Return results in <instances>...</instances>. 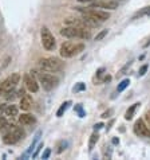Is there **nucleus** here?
I'll return each mask as SVG.
<instances>
[{
	"instance_id": "f257e3e1",
	"label": "nucleus",
	"mask_w": 150,
	"mask_h": 160,
	"mask_svg": "<svg viewBox=\"0 0 150 160\" xmlns=\"http://www.w3.org/2000/svg\"><path fill=\"white\" fill-rule=\"evenodd\" d=\"M61 34L69 39H90L91 38V30L87 27H78V26H67L61 30Z\"/></svg>"
},
{
	"instance_id": "f03ea898",
	"label": "nucleus",
	"mask_w": 150,
	"mask_h": 160,
	"mask_svg": "<svg viewBox=\"0 0 150 160\" xmlns=\"http://www.w3.org/2000/svg\"><path fill=\"white\" fill-rule=\"evenodd\" d=\"M39 66L42 70L44 71H48V73H56V71H61L64 67V62H62L59 58H55V57H48V58H43L39 61Z\"/></svg>"
},
{
	"instance_id": "7ed1b4c3",
	"label": "nucleus",
	"mask_w": 150,
	"mask_h": 160,
	"mask_svg": "<svg viewBox=\"0 0 150 160\" xmlns=\"http://www.w3.org/2000/svg\"><path fill=\"white\" fill-rule=\"evenodd\" d=\"M84 50V44L83 43H72V42H64L61 46V57L63 58H71L74 55H78Z\"/></svg>"
},
{
	"instance_id": "20e7f679",
	"label": "nucleus",
	"mask_w": 150,
	"mask_h": 160,
	"mask_svg": "<svg viewBox=\"0 0 150 160\" xmlns=\"http://www.w3.org/2000/svg\"><path fill=\"white\" fill-rule=\"evenodd\" d=\"M35 73H36V78L39 79V82L42 84V86H43L44 90L50 92V90H52L54 87L58 86V82H59L58 77L46 73L44 70L43 71H35Z\"/></svg>"
},
{
	"instance_id": "39448f33",
	"label": "nucleus",
	"mask_w": 150,
	"mask_h": 160,
	"mask_svg": "<svg viewBox=\"0 0 150 160\" xmlns=\"http://www.w3.org/2000/svg\"><path fill=\"white\" fill-rule=\"evenodd\" d=\"M24 129L20 128V127H15L11 125V128H8V132L4 135L3 137V143L7 144V145H11V144L17 143L20 139L24 137Z\"/></svg>"
},
{
	"instance_id": "423d86ee",
	"label": "nucleus",
	"mask_w": 150,
	"mask_h": 160,
	"mask_svg": "<svg viewBox=\"0 0 150 160\" xmlns=\"http://www.w3.org/2000/svg\"><path fill=\"white\" fill-rule=\"evenodd\" d=\"M76 11L82 12L83 15H89V16L91 17H95L97 20H99L102 23V22L107 20L110 17V14L107 11H103V9H97L95 7H89V8H82V7H76Z\"/></svg>"
},
{
	"instance_id": "0eeeda50",
	"label": "nucleus",
	"mask_w": 150,
	"mask_h": 160,
	"mask_svg": "<svg viewBox=\"0 0 150 160\" xmlns=\"http://www.w3.org/2000/svg\"><path fill=\"white\" fill-rule=\"evenodd\" d=\"M19 81H20V74H17V73L11 74L8 78L4 79V81L0 84V86H1V93L3 94L11 93L15 87H16V85L19 84Z\"/></svg>"
},
{
	"instance_id": "6e6552de",
	"label": "nucleus",
	"mask_w": 150,
	"mask_h": 160,
	"mask_svg": "<svg viewBox=\"0 0 150 160\" xmlns=\"http://www.w3.org/2000/svg\"><path fill=\"white\" fill-rule=\"evenodd\" d=\"M40 36H42V44H43L44 49L48 50V51H51V50L55 49V44H56V42H55L54 35L51 34V31H50L47 27H42Z\"/></svg>"
},
{
	"instance_id": "1a4fd4ad",
	"label": "nucleus",
	"mask_w": 150,
	"mask_h": 160,
	"mask_svg": "<svg viewBox=\"0 0 150 160\" xmlns=\"http://www.w3.org/2000/svg\"><path fill=\"white\" fill-rule=\"evenodd\" d=\"M134 133L138 136H147L150 137V127L145 124L144 120H137L134 124Z\"/></svg>"
},
{
	"instance_id": "9d476101",
	"label": "nucleus",
	"mask_w": 150,
	"mask_h": 160,
	"mask_svg": "<svg viewBox=\"0 0 150 160\" xmlns=\"http://www.w3.org/2000/svg\"><path fill=\"white\" fill-rule=\"evenodd\" d=\"M24 84H26V87L28 89L31 93H36L39 90V84H38V79L35 76L27 73L24 74Z\"/></svg>"
},
{
	"instance_id": "9b49d317",
	"label": "nucleus",
	"mask_w": 150,
	"mask_h": 160,
	"mask_svg": "<svg viewBox=\"0 0 150 160\" xmlns=\"http://www.w3.org/2000/svg\"><path fill=\"white\" fill-rule=\"evenodd\" d=\"M119 6L118 1L115 0H103V1H95L92 3L91 7H95V8H107V9H117Z\"/></svg>"
},
{
	"instance_id": "f8f14e48",
	"label": "nucleus",
	"mask_w": 150,
	"mask_h": 160,
	"mask_svg": "<svg viewBox=\"0 0 150 160\" xmlns=\"http://www.w3.org/2000/svg\"><path fill=\"white\" fill-rule=\"evenodd\" d=\"M19 122L24 127H30V125H34L36 122V119H35V116H32L30 113H23L19 116Z\"/></svg>"
},
{
	"instance_id": "ddd939ff",
	"label": "nucleus",
	"mask_w": 150,
	"mask_h": 160,
	"mask_svg": "<svg viewBox=\"0 0 150 160\" xmlns=\"http://www.w3.org/2000/svg\"><path fill=\"white\" fill-rule=\"evenodd\" d=\"M32 97L30 94H24V96L20 97V109L22 111H30L32 106Z\"/></svg>"
},
{
	"instance_id": "4468645a",
	"label": "nucleus",
	"mask_w": 150,
	"mask_h": 160,
	"mask_svg": "<svg viewBox=\"0 0 150 160\" xmlns=\"http://www.w3.org/2000/svg\"><path fill=\"white\" fill-rule=\"evenodd\" d=\"M3 113H4V116L6 117L17 116V106H15V105H6V106H4Z\"/></svg>"
},
{
	"instance_id": "2eb2a0df",
	"label": "nucleus",
	"mask_w": 150,
	"mask_h": 160,
	"mask_svg": "<svg viewBox=\"0 0 150 160\" xmlns=\"http://www.w3.org/2000/svg\"><path fill=\"white\" fill-rule=\"evenodd\" d=\"M138 105H139V104H133V105H131V106H130V108L126 111V114H125V119L129 120V121H130L131 119H133L134 112H136V109H137V106H138Z\"/></svg>"
},
{
	"instance_id": "dca6fc26",
	"label": "nucleus",
	"mask_w": 150,
	"mask_h": 160,
	"mask_svg": "<svg viewBox=\"0 0 150 160\" xmlns=\"http://www.w3.org/2000/svg\"><path fill=\"white\" fill-rule=\"evenodd\" d=\"M98 139H99V136H98V133H97V132L91 135V137H90V141H89V149H90V151H92V149H94V147H95Z\"/></svg>"
},
{
	"instance_id": "f3484780",
	"label": "nucleus",
	"mask_w": 150,
	"mask_h": 160,
	"mask_svg": "<svg viewBox=\"0 0 150 160\" xmlns=\"http://www.w3.org/2000/svg\"><path fill=\"white\" fill-rule=\"evenodd\" d=\"M130 85V79L129 78H126V79H123V81H121L118 84V87H117V92H119V93H121V92H123L125 89H126L127 86H129Z\"/></svg>"
},
{
	"instance_id": "a211bd4d",
	"label": "nucleus",
	"mask_w": 150,
	"mask_h": 160,
	"mask_svg": "<svg viewBox=\"0 0 150 160\" xmlns=\"http://www.w3.org/2000/svg\"><path fill=\"white\" fill-rule=\"evenodd\" d=\"M144 15H147V16H150V6H149V7H145V8H142L141 11H138L136 15H134L133 19H137V17H141V16H144Z\"/></svg>"
},
{
	"instance_id": "6ab92c4d",
	"label": "nucleus",
	"mask_w": 150,
	"mask_h": 160,
	"mask_svg": "<svg viewBox=\"0 0 150 160\" xmlns=\"http://www.w3.org/2000/svg\"><path fill=\"white\" fill-rule=\"evenodd\" d=\"M70 104H71V102H70V101L63 102V104L61 105V108H59V111L56 112V116H58V117H62V116H63V113L67 111V108H69V105H70Z\"/></svg>"
},
{
	"instance_id": "aec40b11",
	"label": "nucleus",
	"mask_w": 150,
	"mask_h": 160,
	"mask_svg": "<svg viewBox=\"0 0 150 160\" xmlns=\"http://www.w3.org/2000/svg\"><path fill=\"white\" fill-rule=\"evenodd\" d=\"M84 89H86V85H84L83 82H78V84L74 86L72 90H74L75 93H78V92H82V90H84Z\"/></svg>"
},
{
	"instance_id": "412c9836",
	"label": "nucleus",
	"mask_w": 150,
	"mask_h": 160,
	"mask_svg": "<svg viewBox=\"0 0 150 160\" xmlns=\"http://www.w3.org/2000/svg\"><path fill=\"white\" fill-rule=\"evenodd\" d=\"M8 127V122H7L6 117H0V132H3L4 129Z\"/></svg>"
},
{
	"instance_id": "4be33fe9",
	"label": "nucleus",
	"mask_w": 150,
	"mask_h": 160,
	"mask_svg": "<svg viewBox=\"0 0 150 160\" xmlns=\"http://www.w3.org/2000/svg\"><path fill=\"white\" fill-rule=\"evenodd\" d=\"M107 34H109V30H102V31L95 36V41H102V39H103Z\"/></svg>"
},
{
	"instance_id": "5701e85b",
	"label": "nucleus",
	"mask_w": 150,
	"mask_h": 160,
	"mask_svg": "<svg viewBox=\"0 0 150 160\" xmlns=\"http://www.w3.org/2000/svg\"><path fill=\"white\" fill-rule=\"evenodd\" d=\"M75 112L79 113V117H84V111L82 108V105H75Z\"/></svg>"
},
{
	"instance_id": "b1692460",
	"label": "nucleus",
	"mask_w": 150,
	"mask_h": 160,
	"mask_svg": "<svg viewBox=\"0 0 150 160\" xmlns=\"http://www.w3.org/2000/svg\"><path fill=\"white\" fill-rule=\"evenodd\" d=\"M66 145H67V143H64V141H61V143H59V145H58V149H56V152H58V153L63 152L64 149H66Z\"/></svg>"
},
{
	"instance_id": "393cba45",
	"label": "nucleus",
	"mask_w": 150,
	"mask_h": 160,
	"mask_svg": "<svg viewBox=\"0 0 150 160\" xmlns=\"http://www.w3.org/2000/svg\"><path fill=\"white\" fill-rule=\"evenodd\" d=\"M111 114H112V109H109V111H106L105 113H102L101 117H102V119H109Z\"/></svg>"
},
{
	"instance_id": "a878e982",
	"label": "nucleus",
	"mask_w": 150,
	"mask_h": 160,
	"mask_svg": "<svg viewBox=\"0 0 150 160\" xmlns=\"http://www.w3.org/2000/svg\"><path fill=\"white\" fill-rule=\"evenodd\" d=\"M146 71H147V65H144V66L139 69V73L138 74L142 77V76H145V74H146Z\"/></svg>"
},
{
	"instance_id": "bb28decb",
	"label": "nucleus",
	"mask_w": 150,
	"mask_h": 160,
	"mask_svg": "<svg viewBox=\"0 0 150 160\" xmlns=\"http://www.w3.org/2000/svg\"><path fill=\"white\" fill-rule=\"evenodd\" d=\"M145 121H146V124L150 127V111H147L146 113H145Z\"/></svg>"
},
{
	"instance_id": "cd10ccee",
	"label": "nucleus",
	"mask_w": 150,
	"mask_h": 160,
	"mask_svg": "<svg viewBox=\"0 0 150 160\" xmlns=\"http://www.w3.org/2000/svg\"><path fill=\"white\" fill-rule=\"evenodd\" d=\"M50 153H51V149H50V148H47L46 151H44V153H43V156H42V159H48Z\"/></svg>"
},
{
	"instance_id": "c85d7f7f",
	"label": "nucleus",
	"mask_w": 150,
	"mask_h": 160,
	"mask_svg": "<svg viewBox=\"0 0 150 160\" xmlns=\"http://www.w3.org/2000/svg\"><path fill=\"white\" fill-rule=\"evenodd\" d=\"M40 148H43V144H39V145H38L36 151H35V153L32 155V156H34V157H36V156H38V153H39V152H40Z\"/></svg>"
},
{
	"instance_id": "c756f323",
	"label": "nucleus",
	"mask_w": 150,
	"mask_h": 160,
	"mask_svg": "<svg viewBox=\"0 0 150 160\" xmlns=\"http://www.w3.org/2000/svg\"><path fill=\"white\" fill-rule=\"evenodd\" d=\"M102 127H103V124H102V122H98V124H95V125H94V128H95V131H98V129H101Z\"/></svg>"
},
{
	"instance_id": "7c9ffc66",
	"label": "nucleus",
	"mask_w": 150,
	"mask_h": 160,
	"mask_svg": "<svg viewBox=\"0 0 150 160\" xmlns=\"http://www.w3.org/2000/svg\"><path fill=\"white\" fill-rule=\"evenodd\" d=\"M103 71H105V69H103V67H102V69H99L98 71H97V77H101L102 74H103Z\"/></svg>"
},
{
	"instance_id": "2f4dec72",
	"label": "nucleus",
	"mask_w": 150,
	"mask_h": 160,
	"mask_svg": "<svg viewBox=\"0 0 150 160\" xmlns=\"http://www.w3.org/2000/svg\"><path fill=\"white\" fill-rule=\"evenodd\" d=\"M112 124H114V120H111V121H110V124L106 127V129H107V131H110V128H111V125H112Z\"/></svg>"
},
{
	"instance_id": "473e14b6",
	"label": "nucleus",
	"mask_w": 150,
	"mask_h": 160,
	"mask_svg": "<svg viewBox=\"0 0 150 160\" xmlns=\"http://www.w3.org/2000/svg\"><path fill=\"white\" fill-rule=\"evenodd\" d=\"M103 81H105V82H109V81H111V77H110V76H106V77H105V78H103Z\"/></svg>"
},
{
	"instance_id": "72a5a7b5",
	"label": "nucleus",
	"mask_w": 150,
	"mask_h": 160,
	"mask_svg": "<svg viewBox=\"0 0 150 160\" xmlns=\"http://www.w3.org/2000/svg\"><path fill=\"white\" fill-rule=\"evenodd\" d=\"M118 143H119V139L114 137V139H112V144H118Z\"/></svg>"
},
{
	"instance_id": "f704fd0d",
	"label": "nucleus",
	"mask_w": 150,
	"mask_h": 160,
	"mask_svg": "<svg viewBox=\"0 0 150 160\" xmlns=\"http://www.w3.org/2000/svg\"><path fill=\"white\" fill-rule=\"evenodd\" d=\"M79 3H90V1H92V0H78Z\"/></svg>"
},
{
	"instance_id": "c9c22d12",
	"label": "nucleus",
	"mask_w": 150,
	"mask_h": 160,
	"mask_svg": "<svg viewBox=\"0 0 150 160\" xmlns=\"http://www.w3.org/2000/svg\"><path fill=\"white\" fill-rule=\"evenodd\" d=\"M4 106H6V105H1V106H0V114L3 113V111H4Z\"/></svg>"
}]
</instances>
